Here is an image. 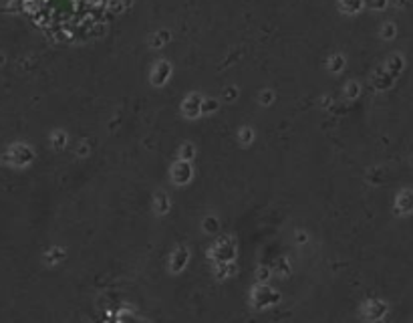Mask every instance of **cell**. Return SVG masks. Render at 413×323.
I'll use <instances>...</instances> for the list:
<instances>
[{
    "label": "cell",
    "mask_w": 413,
    "mask_h": 323,
    "mask_svg": "<svg viewBox=\"0 0 413 323\" xmlns=\"http://www.w3.org/2000/svg\"><path fill=\"white\" fill-rule=\"evenodd\" d=\"M361 6H363V0H341V8H343V12H349V14L359 12Z\"/></svg>",
    "instance_id": "1"
}]
</instances>
